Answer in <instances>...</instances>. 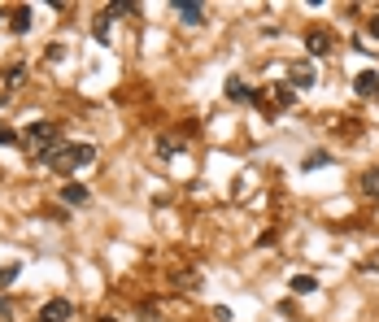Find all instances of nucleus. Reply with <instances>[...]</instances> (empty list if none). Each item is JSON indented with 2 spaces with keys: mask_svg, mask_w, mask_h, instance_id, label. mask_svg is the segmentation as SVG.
<instances>
[{
  "mask_svg": "<svg viewBox=\"0 0 379 322\" xmlns=\"http://www.w3.org/2000/svg\"><path fill=\"white\" fill-rule=\"evenodd\" d=\"M292 101H296V92H292L288 83H275V87H271V105H275V109H292Z\"/></svg>",
  "mask_w": 379,
  "mask_h": 322,
  "instance_id": "f8f14e48",
  "label": "nucleus"
},
{
  "mask_svg": "<svg viewBox=\"0 0 379 322\" xmlns=\"http://www.w3.org/2000/svg\"><path fill=\"white\" fill-rule=\"evenodd\" d=\"M184 153V139H175V135H157V157L161 161H170V157H179Z\"/></svg>",
  "mask_w": 379,
  "mask_h": 322,
  "instance_id": "9b49d317",
  "label": "nucleus"
},
{
  "mask_svg": "<svg viewBox=\"0 0 379 322\" xmlns=\"http://www.w3.org/2000/svg\"><path fill=\"white\" fill-rule=\"evenodd\" d=\"M105 13H109V18H136L140 5H136V0H113V5H109Z\"/></svg>",
  "mask_w": 379,
  "mask_h": 322,
  "instance_id": "4468645a",
  "label": "nucleus"
},
{
  "mask_svg": "<svg viewBox=\"0 0 379 322\" xmlns=\"http://www.w3.org/2000/svg\"><path fill=\"white\" fill-rule=\"evenodd\" d=\"M323 166H332V153H323V149H318V153H309V157L301 161V170H305V174H314V170H323Z\"/></svg>",
  "mask_w": 379,
  "mask_h": 322,
  "instance_id": "2eb2a0df",
  "label": "nucleus"
},
{
  "mask_svg": "<svg viewBox=\"0 0 379 322\" xmlns=\"http://www.w3.org/2000/svg\"><path fill=\"white\" fill-rule=\"evenodd\" d=\"M61 201H65V205H88V201H92V187H83L79 179H65V183H61Z\"/></svg>",
  "mask_w": 379,
  "mask_h": 322,
  "instance_id": "6e6552de",
  "label": "nucleus"
},
{
  "mask_svg": "<svg viewBox=\"0 0 379 322\" xmlns=\"http://www.w3.org/2000/svg\"><path fill=\"white\" fill-rule=\"evenodd\" d=\"M227 101H232V105H253V101H261V92H253L240 74H232V78H227Z\"/></svg>",
  "mask_w": 379,
  "mask_h": 322,
  "instance_id": "423d86ee",
  "label": "nucleus"
},
{
  "mask_svg": "<svg viewBox=\"0 0 379 322\" xmlns=\"http://www.w3.org/2000/svg\"><path fill=\"white\" fill-rule=\"evenodd\" d=\"M0 144H18V131H13V126H5V122H0Z\"/></svg>",
  "mask_w": 379,
  "mask_h": 322,
  "instance_id": "412c9836",
  "label": "nucleus"
},
{
  "mask_svg": "<svg viewBox=\"0 0 379 322\" xmlns=\"http://www.w3.org/2000/svg\"><path fill=\"white\" fill-rule=\"evenodd\" d=\"M362 192H366V196H375V201H379V166L362 170Z\"/></svg>",
  "mask_w": 379,
  "mask_h": 322,
  "instance_id": "dca6fc26",
  "label": "nucleus"
},
{
  "mask_svg": "<svg viewBox=\"0 0 379 322\" xmlns=\"http://www.w3.org/2000/svg\"><path fill=\"white\" fill-rule=\"evenodd\" d=\"M35 161H40V166H48V170H57V174H65V179H70L74 170H83V166H92V161H96V144H88V139H74V144H57V149H48V153H35Z\"/></svg>",
  "mask_w": 379,
  "mask_h": 322,
  "instance_id": "f257e3e1",
  "label": "nucleus"
},
{
  "mask_svg": "<svg viewBox=\"0 0 379 322\" xmlns=\"http://www.w3.org/2000/svg\"><path fill=\"white\" fill-rule=\"evenodd\" d=\"M31 18H35V13H31V5H18V9L9 13V31H13V35H26V31H31Z\"/></svg>",
  "mask_w": 379,
  "mask_h": 322,
  "instance_id": "1a4fd4ad",
  "label": "nucleus"
},
{
  "mask_svg": "<svg viewBox=\"0 0 379 322\" xmlns=\"http://www.w3.org/2000/svg\"><path fill=\"white\" fill-rule=\"evenodd\" d=\"M96 322H118V318H109V314H105V318H96Z\"/></svg>",
  "mask_w": 379,
  "mask_h": 322,
  "instance_id": "b1692460",
  "label": "nucleus"
},
{
  "mask_svg": "<svg viewBox=\"0 0 379 322\" xmlns=\"http://www.w3.org/2000/svg\"><path fill=\"white\" fill-rule=\"evenodd\" d=\"M175 287H196V270H179V275H175Z\"/></svg>",
  "mask_w": 379,
  "mask_h": 322,
  "instance_id": "6ab92c4d",
  "label": "nucleus"
},
{
  "mask_svg": "<svg viewBox=\"0 0 379 322\" xmlns=\"http://www.w3.org/2000/svg\"><path fill=\"white\" fill-rule=\"evenodd\" d=\"M109 26H113V18L101 9V13H96V22H92V35H96V44H109Z\"/></svg>",
  "mask_w": 379,
  "mask_h": 322,
  "instance_id": "ddd939ff",
  "label": "nucleus"
},
{
  "mask_svg": "<svg viewBox=\"0 0 379 322\" xmlns=\"http://www.w3.org/2000/svg\"><path fill=\"white\" fill-rule=\"evenodd\" d=\"M170 13L184 26H201L205 22V5H196V0H170Z\"/></svg>",
  "mask_w": 379,
  "mask_h": 322,
  "instance_id": "39448f33",
  "label": "nucleus"
},
{
  "mask_svg": "<svg viewBox=\"0 0 379 322\" xmlns=\"http://www.w3.org/2000/svg\"><path fill=\"white\" fill-rule=\"evenodd\" d=\"M70 318H74L70 296H53V300H44V305H40V314H35V322H70Z\"/></svg>",
  "mask_w": 379,
  "mask_h": 322,
  "instance_id": "7ed1b4c3",
  "label": "nucleus"
},
{
  "mask_svg": "<svg viewBox=\"0 0 379 322\" xmlns=\"http://www.w3.org/2000/svg\"><path fill=\"white\" fill-rule=\"evenodd\" d=\"M292 292H301V296L318 292V279H314V275H292Z\"/></svg>",
  "mask_w": 379,
  "mask_h": 322,
  "instance_id": "f3484780",
  "label": "nucleus"
},
{
  "mask_svg": "<svg viewBox=\"0 0 379 322\" xmlns=\"http://www.w3.org/2000/svg\"><path fill=\"white\" fill-rule=\"evenodd\" d=\"M353 92H357V96H379V74H375V70H362V74L353 78Z\"/></svg>",
  "mask_w": 379,
  "mask_h": 322,
  "instance_id": "9d476101",
  "label": "nucleus"
},
{
  "mask_svg": "<svg viewBox=\"0 0 379 322\" xmlns=\"http://www.w3.org/2000/svg\"><path fill=\"white\" fill-rule=\"evenodd\" d=\"M318 83V74H314V66L309 61H296V66L288 70V87L296 92V87H314Z\"/></svg>",
  "mask_w": 379,
  "mask_h": 322,
  "instance_id": "0eeeda50",
  "label": "nucleus"
},
{
  "mask_svg": "<svg viewBox=\"0 0 379 322\" xmlns=\"http://www.w3.org/2000/svg\"><path fill=\"white\" fill-rule=\"evenodd\" d=\"M22 74H26L22 66H9V70H5V83H9V87H18V83H22Z\"/></svg>",
  "mask_w": 379,
  "mask_h": 322,
  "instance_id": "aec40b11",
  "label": "nucleus"
},
{
  "mask_svg": "<svg viewBox=\"0 0 379 322\" xmlns=\"http://www.w3.org/2000/svg\"><path fill=\"white\" fill-rule=\"evenodd\" d=\"M18 275H22V262H9V266H0V287L18 283Z\"/></svg>",
  "mask_w": 379,
  "mask_h": 322,
  "instance_id": "a211bd4d",
  "label": "nucleus"
},
{
  "mask_svg": "<svg viewBox=\"0 0 379 322\" xmlns=\"http://www.w3.org/2000/svg\"><path fill=\"white\" fill-rule=\"evenodd\" d=\"M366 31H371V40H379V18H371V22H366Z\"/></svg>",
  "mask_w": 379,
  "mask_h": 322,
  "instance_id": "5701e85b",
  "label": "nucleus"
},
{
  "mask_svg": "<svg viewBox=\"0 0 379 322\" xmlns=\"http://www.w3.org/2000/svg\"><path fill=\"white\" fill-rule=\"evenodd\" d=\"M0 318H5V322L13 318V310H9V300H5V296H0Z\"/></svg>",
  "mask_w": 379,
  "mask_h": 322,
  "instance_id": "4be33fe9",
  "label": "nucleus"
},
{
  "mask_svg": "<svg viewBox=\"0 0 379 322\" xmlns=\"http://www.w3.org/2000/svg\"><path fill=\"white\" fill-rule=\"evenodd\" d=\"M26 144H31V149H40V153L57 149V144H61V126H57V122H48V118L31 122V126H26Z\"/></svg>",
  "mask_w": 379,
  "mask_h": 322,
  "instance_id": "f03ea898",
  "label": "nucleus"
},
{
  "mask_svg": "<svg viewBox=\"0 0 379 322\" xmlns=\"http://www.w3.org/2000/svg\"><path fill=\"white\" fill-rule=\"evenodd\" d=\"M332 48H336V40H332V31H327V26H309L305 31V53L309 57H327Z\"/></svg>",
  "mask_w": 379,
  "mask_h": 322,
  "instance_id": "20e7f679",
  "label": "nucleus"
}]
</instances>
